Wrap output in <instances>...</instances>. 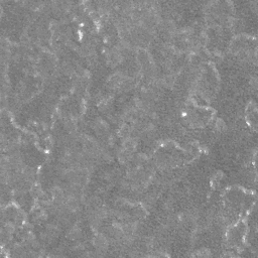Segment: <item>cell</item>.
I'll list each match as a JSON object with an SVG mask.
<instances>
[{
	"label": "cell",
	"instance_id": "1",
	"mask_svg": "<svg viewBox=\"0 0 258 258\" xmlns=\"http://www.w3.org/2000/svg\"><path fill=\"white\" fill-rule=\"evenodd\" d=\"M95 245H96V247L99 250H106L108 246L107 239H106L104 236L98 235L96 239H95Z\"/></svg>",
	"mask_w": 258,
	"mask_h": 258
},
{
	"label": "cell",
	"instance_id": "2",
	"mask_svg": "<svg viewBox=\"0 0 258 258\" xmlns=\"http://www.w3.org/2000/svg\"><path fill=\"white\" fill-rule=\"evenodd\" d=\"M123 145H124V148L126 150L131 151L136 145V140H135V138H133V137H127L124 141V143H123Z\"/></svg>",
	"mask_w": 258,
	"mask_h": 258
},
{
	"label": "cell",
	"instance_id": "3",
	"mask_svg": "<svg viewBox=\"0 0 258 258\" xmlns=\"http://www.w3.org/2000/svg\"><path fill=\"white\" fill-rule=\"evenodd\" d=\"M81 236V230L79 228H74L72 231L70 232V238L71 239H77Z\"/></svg>",
	"mask_w": 258,
	"mask_h": 258
},
{
	"label": "cell",
	"instance_id": "4",
	"mask_svg": "<svg viewBox=\"0 0 258 258\" xmlns=\"http://www.w3.org/2000/svg\"><path fill=\"white\" fill-rule=\"evenodd\" d=\"M130 128L128 126H124L123 128L121 129V131H120V134L123 136V137H128L129 134H130Z\"/></svg>",
	"mask_w": 258,
	"mask_h": 258
}]
</instances>
